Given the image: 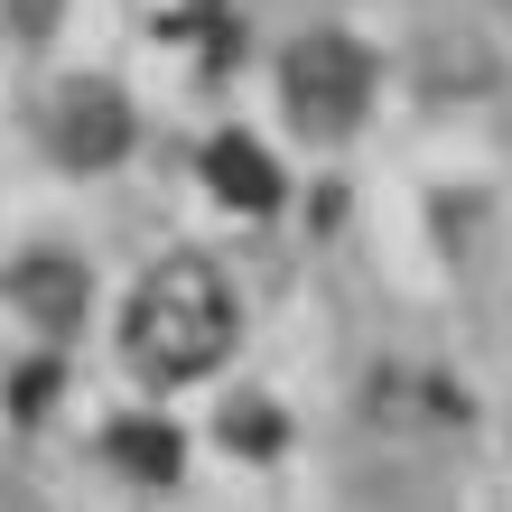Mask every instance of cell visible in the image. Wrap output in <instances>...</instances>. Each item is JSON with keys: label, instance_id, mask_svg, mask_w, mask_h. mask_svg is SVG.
Returning a JSON list of instances; mask_svg holds the SVG:
<instances>
[{"label": "cell", "instance_id": "1", "mask_svg": "<svg viewBox=\"0 0 512 512\" xmlns=\"http://www.w3.org/2000/svg\"><path fill=\"white\" fill-rule=\"evenodd\" d=\"M233 336H243V308H233V289L205 261L149 270L122 308V354L140 382H205L233 354Z\"/></svg>", "mask_w": 512, "mask_h": 512}, {"label": "cell", "instance_id": "2", "mask_svg": "<svg viewBox=\"0 0 512 512\" xmlns=\"http://www.w3.org/2000/svg\"><path fill=\"white\" fill-rule=\"evenodd\" d=\"M364 103H373V56L354 38H298L280 56V112L298 131L336 140V131L364 122Z\"/></svg>", "mask_w": 512, "mask_h": 512}, {"label": "cell", "instance_id": "3", "mask_svg": "<svg viewBox=\"0 0 512 512\" xmlns=\"http://www.w3.org/2000/svg\"><path fill=\"white\" fill-rule=\"evenodd\" d=\"M47 140H56L66 168H112L131 149V103L112 94V84H66L56 112H47Z\"/></svg>", "mask_w": 512, "mask_h": 512}, {"label": "cell", "instance_id": "4", "mask_svg": "<svg viewBox=\"0 0 512 512\" xmlns=\"http://www.w3.org/2000/svg\"><path fill=\"white\" fill-rule=\"evenodd\" d=\"M205 187H215L233 215H270V205H280V159H270L261 140L224 131L215 149H205Z\"/></svg>", "mask_w": 512, "mask_h": 512}, {"label": "cell", "instance_id": "5", "mask_svg": "<svg viewBox=\"0 0 512 512\" xmlns=\"http://www.w3.org/2000/svg\"><path fill=\"white\" fill-rule=\"evenodd\" d=\"M112 457H122L131 475H149V485H168V475H177V438L159 429V419H140V429L112 438Z\"/></svg>", "mask_w": 512, "mask_h": 512}]
</instances>
